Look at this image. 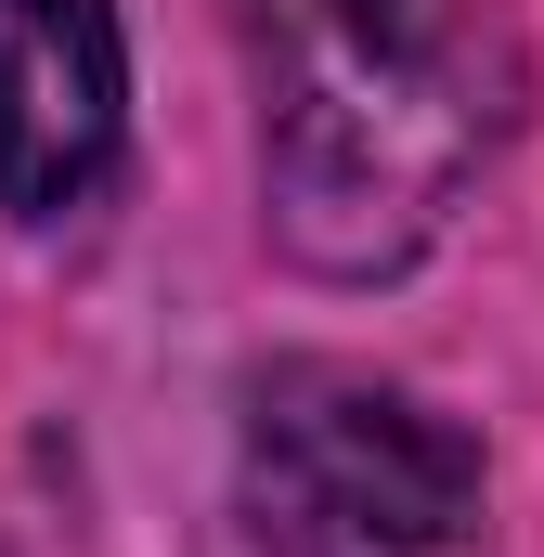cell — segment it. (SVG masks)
Masks as SVG:
<instances>
[{"instance_id": "6da1fadb", "label": "cell", "mask_w": 544, "mask_h": 557, "mask_svg": "<svg viewBox=\"0 0 544 557\" xmlns=\"http://www.w3.org/2000/svg\"><path fill=\"white\" fill-rule=\"evenodd\" d=\"M234 13L272 91V234L311 273H403L480 156V91L441 0H234Z\"/></svg>"}, {"instance_id": "7a4b0ae2", "label": "cell", "mask_w": 544, "mask_h": 557, "mask_svg": "<svg viewBox=\"0 0 544 557\" xmlns=\"http://www.w3.org/2000/svg\"><path fill=\"white\" fill-rule=\"evenodd\" d=\"M480 506V454L454 428L350 376L272 363L247 403V519L272 557H441Z\"/></svg>"}, {"instance_id": "3957f363", "label": "cell", "mask_w": 544, "mask_h": 557, "mask_svg": "<svg viewBox=\"0 0 544 557\" xmlns=\"http://www.w3.org/2000/svg\"><path fill=\"white\" fill-rule=\"evenodd\" d=\"M118 13L104 0H0V195L26 221L91 208V182L118 169Z\"/></svg>"}]
</instances>
